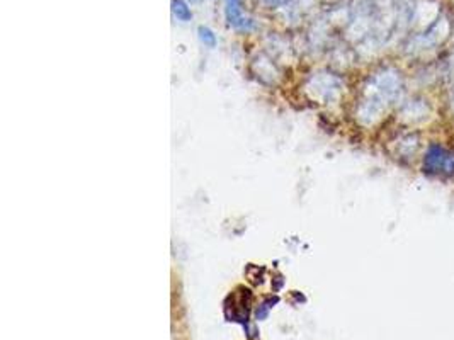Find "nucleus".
I'll list each match as a JSON object with an SVG mask.
<instances>
[{
  "label": "nucleus",
  "instance_id": "1",
  "mask_svg": "<svg viewBox=\"0 0 454 340\" xmlns=\"http://www.w3.org/2000/svg\"><path fill=\"white\" fill-rule=\"evenodd\" d=\"M424 169L430 173H451L454 172V153L441 145H430L424 160Z\"/></svg>",
  "mask_w": 454,
  "mask_h": 340
},
{
  "label": "nucleus",
  "instance_id": "2",
  "mask_svg": "<svg viewBox=\"0 0 454 340\" xmlns=\"http://www.w3.org/2000/svg\"><path fill=\"white\" fill-rule=\"evenodd\" d=\"M174 12H176V16L179 17L181 21H189L191 19V10L188 9V6H185L182 0H174Z\"/></svg>",
  "mask_w": 454,
  "mask_h": 340
}]
</instances>
